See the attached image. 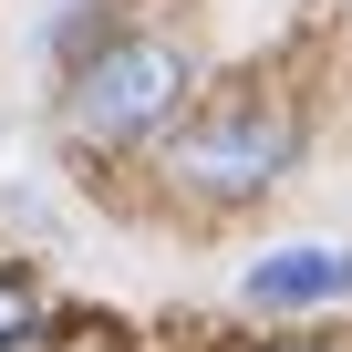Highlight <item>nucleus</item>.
<instances>
[{"label": "nucleus", "instance_id": "39448f33", "mask_svg": "<svg viewBox=\"0 0 352 352\" xmlns=\"http://www.w3.org/2000/svg\"><path fill=\"white\" fill-rule=\"evenodd\" d=\"M280 352H311V342H280Z\"/></svg>", "mask_w": 352, "mask_h": 352}, {"label": "nucleus", "instance_id": "f03ea898", "mask_svg": "<svg viewBox=\"0 0 352 352\" xmlns=\"http://www.w3.org/2000/svg\"><path fill=\"white\" fill-rule=\"evenodd\" d=\"M290 166H300V114L270 104V94H228V104H208L187 124H166V176L197 208H249Z\"/></svg>", "mask_w": 352, "mask_h": 352}, {"label": "nucleus", "instance_id": "20e7f679", "mask_svg": "<svg viewBox=\"0 0 352 352\" xmlns=\"http://www.w3.org/2000/svg\"><path fill=\"white\" fill-rule=\"evenodd\" d=\"M21 342H42V290H32V270L0 259V352H21Z\"/></svg>", "mask_w": 352, "mask_h": 352}, {"label": "nucleus", "instance_id": "f257e3e1", "mask_svg": "<svg viewBox=\"0 0 352 352\" xmlns=\"http://www.w3.org/2000/svg\"><path fill=\"white\" fill-rule=\"evenodd\" d=\"M187 83H197V63L166 32H104L63 83V135L73 145H145V135L176 124Z\"/></svg>", "mask_w": 352, "mask_h": 352}, {"label": "nucleus", "instance_id": "7ed1b4c3", "mask_svg": "<svg viewBox=\"0 0 352 352\" xmlns=\"http://www.w3.org/2000/svg\"><path fill=\"white\" fill-rule=\"evenodd\" d=\"M239 290H249V311H311V300H342V290H352V249H270Z\"/></svg>", "mask_w": 352, "mask_h": 352}]
</instances>
